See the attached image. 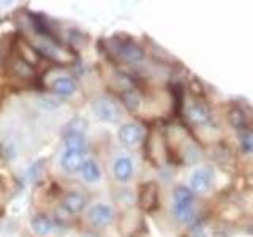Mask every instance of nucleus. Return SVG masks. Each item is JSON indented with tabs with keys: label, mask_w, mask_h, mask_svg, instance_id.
<instances>
[{
	"label": "nucleus",
	"mask_w": 253,
	"mask_h": 237,
	"mask_svg": "<svg viewBox=\"0 0 253 237\" xmlns=\"http://www.w3.org/2000/svg\"><path fill=\"white\" fill-rule=\"evenodd\" d=\"M84 237H92V236H84Z\"/></svg>",
	"instance_id": "4be33fe9"
},
{
	"label": "nucleus",
	"mask_w": 253,
	"mask_h": 237,
	"mask_svg": "<svg viewBox=\"0 0 253 237\" xmlns=\"http://www.w3.org/2000/svg\"><path fill=\"white\" fill-rule=\"evenodd\" d=\"M138 204L146 212H152L158 207V187L155 182H146L139 187Z\"/></svg>",
	"instance_id": "7ed1b4c3"
},
{
	"label": "nucleus",
	"mask_w": 253,
	"mask_h": 237,
	"mask_svg": "<svg viewBox=\"0 0 253 237\" xmlns=\"http://www.w3.org/2000/svg\"><path fill=\"white\" fill-rule=\"evenodd\" d=\"M124 105L128 108L130 111L138 109L141 105V97L138 92L134 90H125L124 92Z\"/></svg>",
	"instance_id": "f3484780"
},
{
	"label": "nucleus",
	"mask_w": 253,
	"mask_h": 237,
	"mask_svg": "<svg viewBox=\"0 0 253 237\" xmlns=\"http://www.w3.org/2000/svg\"><path fill=\"white\" fill-rule=\"evenodd\" d=\"M241 141L245 152H253V131H244Z\"/></svg>",
	"instance_id": "6ab92c4d"
},
{
	"label": "nucleus",
	"mask_w": 253,
	"mask_h": 237,
	"mask_svg": "<svg viewBox=\"0 0 253 237\" xmlns=\"http://www.w3.org/2000/svg\"><path fill=\"white\" fill-rule=\"evenodd\" d=\"M187 118L196 125L208 123L211 120V109L203 101H193L187 108Z\"/></svg>",
	"instance_id": "6e6552de"
},
{
	"label": "nucleus",
	"mask_w": 253,
	"mask_h": 237,
	"mask_svg": "<svg viewBox=\"0 0 253 237\" xmlns=\"http://www.w3.org/2000/svg\"><path fill=\"white\" fill-rule=\"evenodd\" d=\"M87 218L95 228H105L113 223L114 209L108 204H95L87 213Z\"/></svg>",
	"instance_id": "20e7f679"
},
{
	"label": "nucleus",
	"mask_w": 253,
	"mask_h": 237,
	"mask_svg": "<svg viewBox=\"0 0 253 237\" xmlns=\"http://www.w3.org/2000/svg\"><path fill=\"white\" fill-rule=\"evenodd\" d=\"M76 90V82L68 76H60L52 82V92L62 95V97H67V95H71Z\"/></svg>",
	"instance_id": "f8f14e48"
},
{
	"label": "nucleus",
	"mask_w": 253,
	"mask_h": 237,
	"mask_svg": "<svg viewBox=\"0 0 253 237\" xmlns=\"http://www.w3.org/2000/svg\"><path fill=\"white\" fill-rule=\"evenodd\" d=\"M38 105H40V108L47 109V111H52L55 108H59V103L55 101V100H51V98H40Z\"/></svg>",
	"instance_id": "aec40b11"
},
{
	"label": "nucleus",
	"mask_w": 253,
	"mask_h": 237,
	"mask_svg": "<svg viewBox=\"0 0 253 237\" xmlns=\"http://www.w3.org/2000/svg\"><path fill=\"white\" fill-rule=\"evenodd\" d=\"M193 193L190 192L185 187H177L174 190L172 195V210L174 215L177 220H180L182 223H188L190 220L195 215V209H193Z\"/></svg>",
	"instance_id": "f257e3e1"
},
{
	"label": "nucleus",
	"mask_w": 253,
	"mask_h": 237,
	"mask_svg": "<svg viewBox=\"0 0 253 237\" xmlns=\"http://www.w3.org/2000/svg\"><path fill=\"white\" fill-rule=\"evenodd\" d=\"M229 120H231V123L236 128H244L245 123H247L245 122V116L239 108H234L231 113H229Z\"/></svg>",
	"instance_id": "a211bd4d"
},
{
	"label": "nucleus",
	"mask_w": 253,
	"mask_h": 237,
	"mask_svg": "<svg viewBox=\"0 0 253 237\" xmlns=\"http://www.w3.org/2000/svg\"><path fill=\"white\" fill-rule=\"evenodd\" d=\"M116 55L124 62L138 63L144 59V51L133 41H122L116 44Z\"/></svg>",
	"instance_id": "423d86ee"
},
{
	"label": "nucleus",
	"mask_w": 253,
	"mask_h": 237,
	"mask_svg": "<svg viewBox=\"0 0 253 237\" xmlns=\"http://www.w3.org/2000/svg\"><path fill=\"white\" fill-rule=\"evenodd\" d=\"M144 138V130L138 123H125L119 128V141L126 147H134Z\"/></svg>",
	"instance_id": "39448f33"
},
{
	"label": "nucleus",
	"mask_w": 253,
	"mask_h": 237,
	"mask_svg": "<svg viewBox=\"0 0 253 237\" xmlns=\"http://www.w3.org/2000/svg\"><path fill=\"white\" fill-rule=\"evenodd\" d=\"M87 204V198L81 193L71 192L65 196L63 199V207H65L70 213H79Z\"/></svg>",
	"instance_id": "9b49d317"
},
{
	"label": "nucleus",
	"mask_w": 253,
	"mask_h": 237,
	"mask_svg": "<svg viewBox=\"0 0 253 237\" xmlns=\"http://www.w3.org/2000/svg\"><path fill=\"white\" fill-rule=\"evenodd\" d=\"M63 141H65L67 150H75V152L83 154L87 149L85 136L83 134H68V136H63Z\"/></svg>",
	"instance_id": "dca6fc26"
},
{
	"label": "nucleus",
	"mask_w": 253,
	"mask_h": 237,
	"mask_svg": "<svg viewBox=\"0 0 253 237\" xmlns=\"http://www.w3.org/2000/svg\"><path fill=\"white\" fill-rule=\"evenodd\" d=\"M93 113L103 122H117L121 117V108L109 97H100L93 101Z\"/></svg>",
	"instance_id": "f03ea898"
},
{
	"label": "nucleus",
	"mask_w": 253,
	"mask_h": 237,
	"mask_svg": "<svg viewBox=\"0 0 253 237\" xmlns=\"http://www.w3.org/2000/svg\"><path fill=\"white\" fill-rule=\"evenodd\" d=\"M213 184V171L211 168H201L193 172L190 179V185L198 193H206L212 188Z\"/></svg>",
	"instance_id": "0eeeda50"
},
{
	"label": "nucleus",
	"mask_w": 253,
	"mask_h": 237,
	"mask_svg": "<svg viewBox=\"0 0 253 237\" xmlns=\"http://www.w3.org/2000/svg\"><path fill=\"white\" fill-rule=\"evenodd\" d=\"M193 237H208V236H206V234H203V233H200V234H195Z\"/></svg>",
	"instance_id": "412c9836"
},
{
	"label": "nucleus",
	"mask_w": 253,
	"mask_h": 237,
	"mask_svg": "<svg viewBox=\"0 0 253 237\" xmlns=\"http://www.w3.org/2000/svg\"><path fill=\"white\" fill-rule=\"evenodd\" d=\"M113 171L119 182H126L133 176V163L130 158L122 157V158H119V160H116Z\"/></svg>",
	"instance_id": "9d476101"
},
{
	"label": "nucleus",
	"mask_w": 253,
	"mask_h": 237,
	"mask_svg": "<svg viewBox=\"0 0 253 237\" xmlns=\"http://www.w3.org/2000/svg\"><path fill=\"white\" fill-rule=\"evenodd\" d=\"M87 126H89V123H87L85 118L76 117L65 125V128H63V136H68V134H83V136H85Z\"/></svg>",
	"instance_id": "2eb2a0df"
},
{
	"label": "nucleus",
	"mask_w": 253,
	"mask_h": 237,
	"mask_svg": "<svg viewBox=\"0 0 253 237\" xmlns=\"http://www.w3.org/2000/svg\"><path fill=\"white\" fill-rule=\"evenodd\" d=\"M81 174L83 177L87 180V182H97L101 179V171H100V166L92 161V160H84L83 166H81Z\"/></svg>",
	"instance_id": "4468645a"
},
{
	"label": "nucleus",
	"mask_w": 253,
	"mask_h": 237,
	"mask_svg": "<svg viewBox=\"0 0 253 237\" xmlns=\"http://www.w3.org/2000/svg\"><path fill=\"white\" fill-rule=\"evenodd\" d=\"M30 225H32V229L38 234V236H46V234H49L52 231V221L49 217H46L43 215V213H38V215H35L34 218H32L30 221Z\"/></svg>",
	"instance_id": "ddd939ff"
},
{
	"label": "nucleus",
	"mask_w": 253,
	"mask_h": 237,
	"mask_svg": "<svg viewBox=\"0 0 253 237\" xmlns=\"http://www.w3.org/2000/svg\"><path fill=\"white\" fill-rule=\"evenodd\" d=\"M83 163H84L83 154L75 152V150H65V152L62 154L60 164H62V168L65 169L67 172H76V171H79V169H81Z\"/></svg>",
	"instance_id": "1a4fd4ad"
}]
</instances>
